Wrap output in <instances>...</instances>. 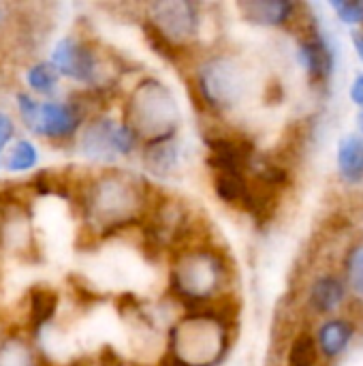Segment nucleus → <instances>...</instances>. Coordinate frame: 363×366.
I'll return each mask as SVG.
<instances>
[{"label": "nucleus", "mask_w": 363, "mask_h": 366, "mask_svg": "<svg viewBox=\"0 0 363 366\" xmlns=\"http://www.w3.org/2000/svg\"><path fill=\"white\" fill-rule=\"evenodd\" d=\"M203 142L208 148L205 163L212 174H218V172L248 174L250 172V165L257 152H255V144L246 135L214 127L203 133Z\"/></svg>", "instance_id": "1a4fd4ad"}, {"label": "nucleus", "mask_w": 363, "mask_h": 366, "mask_svg": "<svg viewBox=\"0 0 363 366\" xmlns=\"http://www.w3.org/2000/svg\"><path fill=\"white\" fill-rule=\"evenodd\" d=\"M60 77H66L83 88L116 92L124 73L120 56L103 49L90 36L66 34L56 41L49 58Z\"/></svg>", "instance_id": "423d86ee"}, {"label": "nucleus", "mask_w": 363, "mask_h": 366, "mask_svg": "<svg viewBox=\"0 0 363 366\" xmlns=\"http://www.w3.org/2000/svg\"><path fill=\"white\" fill-rule=\"evenodd\" d=\"M297 58L312 79L323 81L332 75L334 56H332L327 41L321 34H312V36L304 39L297 47Z\"/></svg>", "instance_id": "4468645a"}, {"label": "nucleus", "mask_w": 363, "mask_h": 366, "mask_svg": "<svg viewBox=\"0 0 363 366\" xmlns=\"http://www.w3.org/2000/svg\"><path fill=\"white\" fill-rule=\"evenodd\" d=\"M39 165V148L28 137H15L2 157V169L9 174H26Z\"/></svg>", "instance_id": "aec40b11"}, {"label": "nucleus", "mask_w": 363, "mask_h": 366, "mask_svg": "<svg viewBox=\"0 0 363 366\" xmlns=\"http://www.w3.org/2000/svg\"><path fill=\"white\" fill-rule=\"evenodd\" d=\"M353 45H355V49H357V56L363 60V32H353Z\"/></svg>", "instance_id": "c85d7f7f"}, {"label": "nucleus", "mask_w": 363, "mask_h": 366, "mask_svg": "<svg viewBox=\"0 0 363 366\" xmlns=\"http://www.w3.org/2000/svg\"><path fill=\"white\" fill-rule=\"evenodd\" d=\"M315 360H317V341L310 335L295 337L289 350L287 366H315Z\"/></svg>", "instance_id": "4be33fe9"}, {"label": "nucleus", "mask_w": 363, "mask_h": 366, "mask_svg": "<svg viewBox=\"0 0 363 366\" xmlns=\"http://www.w3.org/2000/svg\"><path fill=\"white\" fill-rule=\"evenodd\" d=\"M122 122L135 133L139 146L178 137L182 109L173 90L158 77H143L122 105Z\"/></svg>", "instance_id": "39448f33"}, {"label": "nucleus", "mask_w": 363, "mask_h": 366, "mask_svg": "<svg viewBox=\"0 0 363 366\" xmlns=\"http://www.w3.org/2000/svg\"><path fill=\"white\" fill-rule=\"evenodd\" d=\"M60 307V294L49 285H34L26 296V330L30 335H39L43 328L51 324Z\"/></svg>", "instance_id": "f8f14e48"}, {"label": "nucleus", "mask_w": 363, "mask_h": 366, "mask_svg": "<svg viewBox=\"0 0 363 366\" xmlns=\"http://www.w3.org/2000/svg\"><path fill=\"white\" fill-rule=\"evenodd\" d=\"M139 159H141V167L160 180H169L178 174H182V165H184V144L180 142V137H171V139H163V142H154V144H143L139 146Z\"/></svg>", "instance_id": "9b49d317"}, {"label": "nucleus", "mask_w": 363, "mask_h": 366, "mask_svg": "<svg viewBox=\"0 0 363 366\" xmlns=\"http://www.w3.org/2000/svg\"><path fill=\"white\" fill-rule=\"evenodd\" d=\"M351 99L353 103H357L363 109V73L355 77V81L351 84Z\"/></svg>", "instance_id": "cd10ccee"}, {"label": "nucleus", "mask_w": 363, "mask_h": 366, "mask_svg": "<svg viewBox=\"0 0 363 366\" xmlns=\"http://www.w3.org/2000/svg\"><path fill=\"white\" fill-rule=\"evenodd\" d=\"M347 274H349V283L351 290L355 292L357 298L363 300V247H355L349 253L347 259Z\"/></svg>", "instance_id": "b1692460"}, {"label": "nucleus", "mask_w": 363, "mask_h": 366, "mask_svg": "<svg viewBox=\"0 0 363 366\" xmlns=\"http://www.w3.org/2000/svg\"><path fill=\"white\" fill-rule=\"evenodd\" d=\"M88 122V118L81 114V109L71 101L60 99H47L39 103V116L34 133L36 137H43L51 144H71L75 142L81 127Z\"/></svg>", "instance_id": "9d476101"}, {"label": "nucleus", "mask_w": 363, "mask_h": 366, "mask_svg": "<svg viewBox=\"0 0 363 366\" xmlns=\"http://www.w3.org/2000/svg\"><path fill=\"white\" fill-rule=\"evenodd\" d=\"M92 365L94 366H141L139 362H133V360H126L124 356H120L113 347H103L98 352L96 358H92Z\"/></svg>", "instance_id": "bb28decb"}, {"label": "nucleus", "mask_w": 363, "mask_h": 366, "mask_svg": "<svg viewBox=\"0 0 363 366\" xmlns=\"http://www.w3.org/2000/svg\"><path fill=\"white\" fill-rule=\"evenodd\" d=\"M73 148L92 163L111 165L118 159H128L139 150L135 133L122 122L105 114L90 118L77 133Z\"/></svg>", "instance_id": "6e6552de"}, {"label": "nucleus", "mask_w": 363, "mask_h": 366, "mask_svg": "<svg viewBox=\"0 0 363 366\" xmlns=\"http://www.w3.org/2000/svg\"><path fill=\"white\" fill-rule=\"evenodd\" d=\"M233 320L225 300L186 311L167 332V352L180 366H218L231 347Z\"/></svg>", "instance_id": "f03ea898"}, {"label": "nucleus", "mask_w": 363, "mask_h": 366, "mask_svg": "<svg viewBox=\"0 0 363 366\" xmlns=\"http://www.w3.org/2000/svg\"><path fill=\"white\" fill-rule=\"evenodd\" d=\"M212 187L223 204L244 210L248 199V174H229V172L212 174Z\"/></svg>", "instance_id": "f3484780"}, {"label": "nucleus", "mask_w": 363, "mask_h": 366, "mask_svg": "<svg viewBox=\"0 0 363 366\" xmlns=\"http://www.w3.org/2000/svg\"><path fill=\"white\" fill-rule=\"evenodd\" d=\"M338 169L340 176L357 184L363 180V135H347L338 146Z\"/></svg>", "instance_id": "a211bd4d"}, {"label": "nucleus", "mask_w": 363, "mask_h": 366, "mask_svg": "<svg viewBox=\"0 0 363 366\" xmlns=\"http://www.w3.org/2000/svg\"><path fill=\"white\" fill-rule=\"evenodd\" d=\"M39 99L32 97L30 92L21 90L15 94V107H17V116H19V124L28 131L34 133L36 127V116H39Z\"/></svg>", "instance_id": "5701e85b"}, {"label": "nucleus", "mask_w": 363, "mask_h": 366, "mask_svg": "<svg viewBox=\"0 0 363 366\" xmlns=\"http://www.w3.org/2000/svg\"><path fill=\"white\" fill-rule=\"evenodd\" d=\"M359 129H362V133H363V109H362V114H359Z\"/></svg>", "instance_id": "c756f323"}, {"label": "nucleus", "mask_w": 363, "mask_h": 366, "mask_svg": "<svg viewBox=\"0 0 363 366\" xmlns=\"http://www.w3.org/2000/svg\"><path fill=\"white\" fill-rule=\"evenodd\" d=\"M332 9L338 13L340 21H344L349 26H362L363 24V0H355V2L336 0V2H332Z\"/></svg>", "instance_id": "393cba45"}, {"label": "nucleus", "mask_w": 363, "mask_h": 366, "mask_svg": "<svg viewBox=\"0 0 363 366\" xmlns=\"http://www.w3.org/2000/svg\"><path fill=\"white\" fill-rule=\"evenodd\" d=\"M43 360L24 332L15 330L0 339V366H43Z\"/></svg>", "instance_id": "2eb2a0df"}, {"label": "nucleus", "mask_w": 363, "mask_h": 366, "mask_svg": "<svg viewBox=\"0 0 363 366\" xmlns=\"http://www.w3.org/2000/svg\"><path fill=\"white\" fill-rule=\"evenodd\" d=\"M344 300V285L338 277H321L310 290V307L319 313H332Z\"/></svg>", "instance_id": "412c9836"}, {"label": "nucleus", "mask_w": 363, "mask_h": 366, "mask_svg": "<svg viewBox=\"0 0 363 366\" xmlns=\"http://www.w3.org/2000/svg\"><path fill=\"white\" fill-rule=\"evenodd\" d=\"M353 335H355V328L347 320H329L319 328L317 347L321 350L325 358H338L349 347Z\"/></svg>", "instance_id": "dca6fc26"}, {"label": "nucleus", "mask_w": 363, "mask_h": 366, "mask_svg": "<svg viewBox=\"0 0 363 366\" xmlns=\"http://www.w3.org/2000/svg\"><path fill=\"white\" fill-rule=\"evenodd\" d=\"M154 191L156 189L137 174L103 169L96 176L83 178L75 204L88 234L96 240H105L128 227H139Z\"/></svg>", "instance_id": "f257e3e1"}, {"label": "nucleus", "mask_w": 363, "mask_h": 366, "mask_svg": "<svg viewBox=\"0 0 363 366\" xmlns=\"http://www.w3.org/2000/svg\"><path fill=\"white\" fill-rule=\"evenodd\" d=\"M60 79L62 77L58 75V71L51 66L49 60H36L26 69V86H28L26 92H30L36 99L43 97L47 101L56 94Z\"/></svg>", "instance_id": "6ab92c4d"}, {"label": "nucleus", "mask_w": 363, "mask_h": 366, "mask_svg": "<svg viewBox=\"0 0 363 366\" xmlns=\"http://www.w3.org/2000/svg\"><path fill=\"white\" fill-rule=\"evenodd\" d=\"M195 101L205 112L225 114L242 105L250 90V73L240 56L235 54H212L205 56L193 75Z\"/></svg>", "instance_id": "0eeeda50"}, {"label": "nucleus", "mask_w": 363, "mask_h": 366, "mask_svg": "<svg viewBox=\"0 0 363 366\" xmlns=\"http://www.w3.org/2000/svg\"><path fill=\"white\" fill-rule=\"evenodd\" d=\"M141 32L150 49L171 64H184L201 36V6L188 0H163L148 4Z\"/></svg>", "instance_id": "20e7f679"}, {"label": "nucleus", "mask_w": 363, "mask_h": 366, "mask_svg": "<svg viewBox=\"0 0 363 366\" xmlns=\"http://www.w3.org/2000/svg\"><path fill=\"white\" fill-rule=\"evenodd\" d=\"M237 11L246 21L272 28L285 26L295 13V4L287 0H246L237 2Z\"/></svg>", "instance_id": "ddd939ff"}, {"label": "nucleus", "mask_w": 363, "mask_h": 366, "mask_svg": "<svg viewBox=\"0 0 363 366\" xmlns=\"http://www.w3.org/2000/svg\"><path fill=\"white\" fill-rule=\"evenodd\" d=\"M15 133H17V122L15 118L0 109V169H2V157L6 152V148L15 142Z\"/></svg>", "instance_id": "a878e982"}, {"label": "nucleus", "mask_w": 363, "mask_h": 366, "mask_svg": "<svg viewBox=\"0 0 363 366\" xmlns=\"http://www.w3.org/2000/svg\"><path fill=\"white\" fill-rule=\"evenodd\" d=\"M229 281V262L212 244L197 242L171 255L169 292L186 311L205 309L225 300Z\"/></svg>", "instance_id": "7ed1b4c3"}]
</instances>
